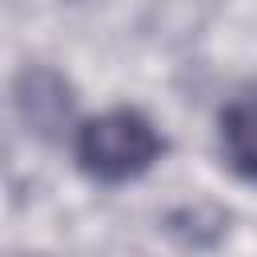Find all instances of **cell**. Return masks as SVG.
I'll return each mask as SVG.
<instances>
[{
    "instance_id": "cell-1",
    "label": "cell",
    "mask_w": 257,
    "mask_h": 257,
    "mask_svg": "<svg viewBox=\"0 0 257 257\" xmlns=\"http://www.w3.org/2000/svg\"><path fill=\"white\" fill-rule=\"evenodd\" d=\"M72 153H76V165L84 177H92L100 185H124V181L145 177L161 161L165 137L141 108L116 104V108L88 116L76 128Z\"/></svg>"
},
{
    "instance_id": "cell-2",
    "label": "cell",
    "mask_w": 257,
    "mask_h": 257,
    "mask_svg": "<svg viewBox=\"0 0 257 257\" xmlns=\"http://www.w3.org/2000/svg\"><path fill=\"white\" fill-rule=\"evenodd\" d=\"M217 145L225 165L241 177L257 185V88L233 96L221 116H217Z\"/></svg>"
},
{
    "instance_id": "cell-3",
    "label": "cell",
    "mask_w": 257,
    "mask_h": 257,
    "mask_svg": "<svg viewBox=\"0 0 257 257\" xmlns=\"http://www.w3.org/2000/svg\"><path fill=\"white\" fill-rule=\"evenodd\" d=\"M16 104L24 112V120L36 133H56L68 116H72V96L68 84L52 72V68H28L16 84Z\"/></svg>"
}]
</instances>
